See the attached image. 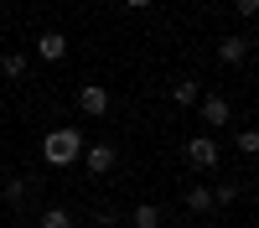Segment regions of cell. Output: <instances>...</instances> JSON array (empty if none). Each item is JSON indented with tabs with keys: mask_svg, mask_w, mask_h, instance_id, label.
<instances>
[{
	"mask_svg": "<svg viewBox=\"0 0 259 228\" xmlns=\"http://www.w3.org/2000/svg\"><path fill=\"white\" fill-rule=\"evenodd\" d=\"M83 145H89V135H83V130L57 124V130L41 135V161H47V166H73V161L83 156Z\"/></svg>",
	"mask_w": 259,
	"mask_h": 228,
	"instance_id": "1",
	"label": "cell"
},
{
	"mask_svg": "<svg viewBox=\"0 0 259 228\" xmlns=\"http://www.w3.org/2000/svg\"><path fill=\"white\" fill-rule=\"evenodd\" d=\"M182 156H187V166H192V171H212V166L223 161V145L212 140V135H187Z\"/></svg>",
	"mask_w": 259,
	"mask_h": 228,
	"instance_id": "2",
	"label": "cell"
},
{
	"mask_svg": "<svg viewBox=\"0 0 259 228\" xmlns=\"http://www.w3.org/2000/svg\"><path fill=\"white\" fill-rule=\"evenodd\" d=\"M83 166H89V171L94 176H109L114 171V166H119V151H114V145L109 140H89V145H83V156H78Z\"/></svg>",
	"mask_w": 259,
	"mask_h": 228,
	"instance_id": "3",
	"label": "cell"
},
{
	"mask_svg": "<svg viewBox=\"0 0 259 228\" xmlns=\"http://www.w3.org/2000/svg\"><path fill=\"white\" fill-rule=\"evenodd\" d=\"M78 114H89V119H104V114H109V88H104V83H83V88H78Z\"/></svg>",
	"mask_w": 259,
	"mask_h": 228,
	"instance_id": "4",
	"label": "cell"
},
{
	"mask_svg": "<svg viewBox=\"0 0 259 228\" xmlns=\"http://www.w3.org/2000/svg\"><path fill=\"white\" fill-rule=\"evenodd\" d=\"M197 114H202L207 130H223V124L233 119V104H228L223 94H202V99H197Z\"/></svg>",
	"mask_w": 259,
	"mask_h": 228,
	"instance_id": "5",
	"label": "cell"
},
{
	"mask_svg": "<svg viewBox=\"0 0 259 228\" xmlns=\"http://www.w3.org/2000/svg\"><path fill=\"white\" fill-rule=\"evenodd\" d=\"M218 62L223 68H244L249 62V36H223L218 41Z\"/></svg>",
	"mask_w": 259,
	"mask_h": 228,
	"instance_id": "6",
	"label": "cell"
},
{
	"mask_svg": "<svg viewBox=\"0 0 259 228\" xmlns=\"http://www.w3.org/2000/svg\"><path fill=\"white\" fill-rule=\"evenodd\" d=\"M36 57L41 62H62V57H68V36H62V31H41L36 36Z\"/></svg>",
	"mask_w": 259,
	"mask_h": 228,
	"instance_id": "7",
	"label": "cell"
},
{
	"mask_svg": "<svg viewBox=\"0 0 259 228\" xmlns=\"http://www.w3.org/2000/svg\"><path fill=\"white\" fill-rule=\"evenodd\" d=\"M31 192H36V181H31V176H11L6 187H0V197H6L11 207H26V202H31Z\"/></svg>",
	"mask_w": 259,
	"mask_h": 228,
	"instance_id": "8",
	"label": "cell"
},
{
	"mask_svg": "<svg viewBox=\"0 0 259 228\" xmlns=\"http://www.w3.org/2000/svg\"><path fill=\"white\" fill-rule=\"evenodd\" d=\"M171 99H177L182 109H197V99H202V83H197V78H177V83H171Z\"/></svg>",
	"mask_w": 259,
	"mask_h": 228,
	"instance_id": "9",
	"label": "cell"
},
{
	"mask_svg": "<svg viewBox=\"0 0 259 228\" xmlns=\"http://www.w3.org/2000/svg\"><path fill=\"white\" fill-rule=\"evenodd\" d=\"M26 68H31V57H26V52H6V57H0V78H11V83L26 78Z\"/></svg>",
	"mask_w": 259,
	"mask_h": 228,
	"instance_id": "10",
	"label": "cell"
},
{
	"mask_svg": "<svg viewBox=\"0 0 259 228\" xmlns=\"http://www.w3.org/2000/svg\"><path fill=\"white\" fill-rule=\"evenodd\" d=\"M130 223H135V228H161V207H156V202H135Z\"/></svg>",
	"mask_w": 259,
	"mask_h": 228,
	"instance_id": "11",
	"label": "cell"
},
{
	"mask_svg": "<svg viewBox=\"0 0 259 228\" xmlns=\"http://www.w3.org/2000/svg\"><path fill=\"white\" fill-rule=\"evenodd\" d=\"M207 192H212V207H228V202H239L244 187L239 181H218V187H207Z\"/></svg>",
	"mask_w": 259,
	"mask_h": 228,
	"instance_id": "12",
	"label": "cell"
},
{
	"mask_svg": "<svg viewBox=\"0 0 259 228\" xmlns=\"http://www.w3.org/2000/svg\"><path fill=\"white\" fill-rule=\"evenodd\" d=\"M187 213H212V192L207 187H187Z\"/></svg>",
	"mask_w": 259,
	"mask_h": 228,
	"instance_id": "13",
	"label": "cell"
},
{
	"mask_svg": "<svg viewBox=\"0 0 259 228\" xmlns=\"http://www.w3.org/2000/svg\"><path fill=\"white\" fill-rule=\"evenodd\" d=\"M36 228H73V213H68V207H47Z\"/></svg>",
	"mask_w": 259,
	"mask_h": 228,
	"instance_id": "14",
	"label": "cell"
},
{
	"mask_svg": "<svg viewBox=\"0 0 259 228\" xmlns=\"http://www.w3.org/2000/svg\"><path fill=\"white\" fill-rule=\"evenodd\" d=\"M233 145H239V156H259V130H239Z\"/></svg>",
	"mask_w": 259,
	"mask_h": 228,
	"instance_id": "15",
	"label": "cell"
},
{
	"mask_svg": "<svg viewBox=\"0 0 259 228\" xmlns=\"http://www.w3.org/2000/svg\"><path fill=\"white\" fill-rule=\"evenodd\" d=\"M239 16H259V0H239Z\"/></svg>",
	"mask_w": 259,
	"mask_h": 228,
	"instance_id": "16",
	"label": "cell"
},
{
	"mask_svg": "<svg viewBox=\"0 0 259 228\" xmlns=\"http://www.w3.org/2000/svg\"><path fill=\"white\" fill-rule=\"evenodd\" d=\"M124 6H130V11H145V6H150V0H124Z\"/></svg>",
	"mask_w": 259,
	"mask_h": 228,
	"instance_id": "17",
	"label": "cell"
}]
</instances>
